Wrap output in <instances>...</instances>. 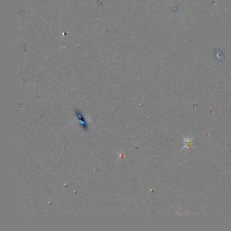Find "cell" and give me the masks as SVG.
Listing matches in <instances>:
<instances>
[{
    "label": "cell",
    "mask_w": 231,
    "mask_h": 231,
    "mask_svg": "<svg viewBox=\"0 0 231 231\" xmlns=\"http://www.w3.org/2000/svg\"><path fill=\"white\" fill-rule=\"evenodd\" d=\"M182 138H184V147H182V149H183V148H186V147H193V139L192 138H189V137H187V138H184V136H182ZM181 149V150H182Z\"/></svg>",
    "instance_id": "6da1fadb"
}]
</instances>
